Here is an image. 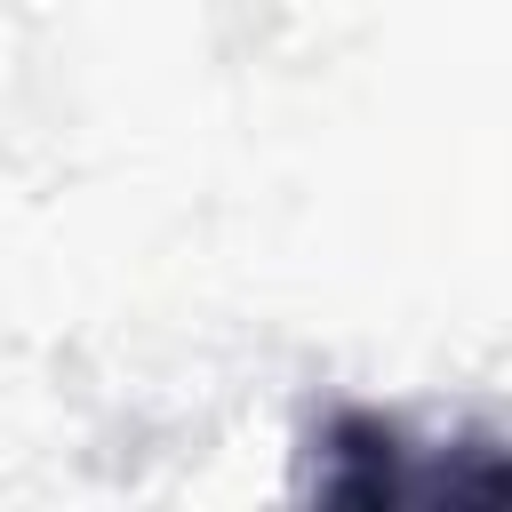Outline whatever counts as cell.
I'll list each match as a JSON object with an SVG mask.
<instances>
[{
	"mask_svg": "<svg viewBox=\"0 0 512 512\" xmlns=\"http://www.w3.org/2000/svg\"><path fill=\"white\" fill-rule=\"evenodd\" d=\"M312 496L384 512V504H424V496H472V480H456V464L440 448H416L392 416L344 408L312 440Z\"/></svg>",
	"mask_w": 512,
	"mask_h": 512,
	"instance_id": "1",
	"label": "cell"
}]
</instances>
